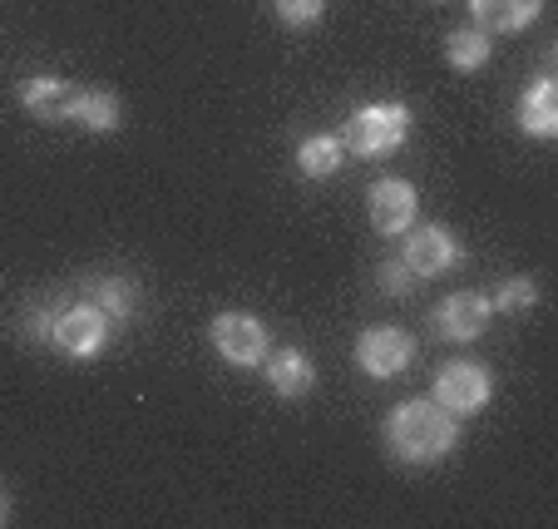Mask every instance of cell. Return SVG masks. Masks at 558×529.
<instances>
[{
    "instance_id": "obj_1",
    "label": "cell",
    "mask_w": 558,
    "mask_h": 529,
    "mask_svg": "<svg viewBox=\"0 0 558 529\" xmlns=\"http://www.w3.org/2000/svg\"><path fill=\"white\" fill-rule=\"evenodd\" d=\"M460 445V416L440 401H405L386 416V450L401 466H435Z\"/></svg>"
},
{
    "instance_id": "obj_2",
    "label": "cell",
    "mask_w": 558,
    "mask_h": 529,
    "mask_svg": "<svg viewBox=\"0 0 558 529\" xmlns=\"http://www.w3.org/2000/svg\"><path fill=\"white\" fill-rule=\"evenodd\" d=\"M405 134H411V109L380 99V105H361L356 115L341 124L337 139L347 154H356V159H380L390 148H401Z\"/></svg>"
},
{
    "instance_id": "obj_3",
    "label": "cell",
    "mask_w": 558,
    "mask_h": 529,
    "mask_svg": "<svg viewBox=\"0 0 558 529\" xmlns=\"http://www.w3.org/2000/svg\"><path fill=\"white\" fill-rule=\"evenodd\" d=\"M109 312L95 308L89 297H80V302H64L60 312H54V327H50V341L64 351V357L74 361H89L99 357V351L109 347Z\"/></svg>"
},
{
    "instance_id": "obj_4",
    "label": "cell",
    "mask_w": 558,
    "mask_h": 529,
    "mask_svg": "<svg viewBox=\"0 0 558 529\" xmlns=\"http://www.w3.org/2000/svg\"><path fill=\"white\" fill-rule=\"evenodd\" d=\"M208 337H213V351H218L228 366H243V371L263 366L267 351H272V332H267V322L253 317V312H218Z\"/></svg>"
},
{
    "instance_id": "obj_5",
    "label": "cell",
    "mask_w": 558,
    "mask_h": 529,
    "mask_svg": "<svg viewBox=\"0 0 558 529\" xmlns=\"http://www.w3.org/2000/svg\"><path fill=\"white\" fill-rule=\"evenodd\" d=\"M489 396H495V376H489L480 361H445L435 371V401L454 416H474L485 411Z\"/></svg>"
},
{
    "instance_id": "obj_6",
    "label": "cell",
    "mask_w": 558,
    "mask_h": 529,
    "mask_svg": "<svg viewBox=\"0 0 558 529\" xmlns=\"http://www.w3.org/2000/svg\"><path fill=\"white\" fill-rule=\"evenodd\" d=\"M401 238H405L401 257H405V267H411L415 277H440V273H450V267L464 263L460 238H454L450 228H440V223H421V228L411 223Z\"/></svg>"
},
{
    "instance_id": "obj_7",
    "label": "cell",
    "mask_w": 558,
    "mask_h": 529,
    "mask_svg": "<svg viewBox=\"0 0 558 529\" xmlns=\"http://www.w3.org/2000/svg\"><path fill=\"white\" fill-rule=\"evenodd\" d=\"M489 317H495V302H489V292H474V287H464V292H450L435 308L430 327L440 341H454V347H464V341L485 337Z\"/></svg>"
},
{
    "instance_id": "obj_8",
    "label": "cell",
    "mask_w": 558,
    "mask_h": 529,
    "mask_svg": "<svg viewBox=\"0 0 558 529\" xmlns=\"http://www.w3.org/2000/svg\"><path fill=\"white\" fill-rule=\"evenodd\" d=\"M356 361L366 376L390 382V376H401L415 361V337L405 327H366L356 337Z\"/></svg>"
},
{
    "instance_id": "obj_9",
    "label": "cell",
    "mask_w": 558,
    "mask_h": 529,
    "mask_svg": "<svg viewBox=\"0 0 558 529\" xmlns=\"http://www.w3.org/2000/svg\"><path fill=\"white\" fill-rule=\"evenodd\" d=\"M366 213H371V228L386 238H401L405 228L415 223L421 213V199H415V183L405 179H376L366 193Z\"/></svg>"
},
{
    "instance_id": "obj_10",
    "label": "cell",
    "mask_w": 558,
    "mask_h": 529,
    "mask_svg": "<svg viewBox=\"0 0 558 529\" xmlns=\"http://www.w3.org/2000/svg\"><path fill=\"white\" fill-rule=\"evenodd\" d=\"M263 371H267V386H272V392L282 396V401H302V396L316 386V366H312V357H306V351H296V347L267 351Z\"/></svg>"
},
{
    "instance_id": "obj_11",
    "label": "cell",
    "mask_w": 558,
    "mask_h": 529,
    "mask_svg": "<svg viewBox=\"0 0 558 529\" xmlns=\"http://www.w3.org/2000/svg\"><path fill=\"white\" fill-rule=\"evenodd\" d=\"M470 11H474V25L485 35H514L538 21L544 0H470Z\"/></svg>"
},
{
    "instance_id": "obj_12",
    "label": "cell",
    "mask_w": 558,
    "mask_h": 529,
    "mask_svg": "<svg viewBox=\"0 0 558 529\" xmlns=\"http://www.w3.org/2000/svg\"><path fill=\"white\" fill-rule=\"evenodd\" d=\"M519 129H524L529 139H554L558 134V85L548 80V74H538L534 85H529V95L519 99Z\"/></svg>"
},
{
    "instance_id": "obj_13",
    "label": "cell",
    "mask_w": 558,
    "mask_h": 529,
    "mask_svg": "<svg viewBox=\"0 0 558 529\" xmlns=\"http://www.w3.org/2000/svg\"><path fill=\"white\" fill-rule=\"evenodd\" d=\"M70 99L74 89L64 80H54V74H35V80L21 85V105L45 124H70Z\"/></svg>"
},
{
    "instance_id": "obj_14",
    "label": "cell",
    "mask_w": 558,
    "mask_h": 529,
    "mask_svg": "<svg viewBox=\"0 0 558 529\" xmlns=\"http://www.w3.org/2000/svg\"><path fill=\"white\" fill-rule=\"evenodd\" d=\"M70 124H85L89 134H114L124 124V105L109 89H74L70 99Z\"/></svg>"
},
{
    "instance_id": "obj_15",
    "label": "cell",
    "mask_w": 558,
    "mask_h": 529,
    "mask_svg": "<svg viewBox=\"0 0 558 529\" xmlns=\"http://www.w3.org/2000/svg\"><path fill=\"white\" fill-rule=\"evenodd\" d=\"M85 297L95 302V308L109 312V322H129L138 312V292L129 277H114V273H99L85 282Z\"/></svg>"
},
{
    "instance_id": "obj_16",
    "label": "cell",
    "mask_w": 558,
    "mask_h": 529,
    "mask_svg": "<svg viewBox=\"0 0 558 529\" xmlns=\"http://www.w3.org/2000/svg\"><path fill=\"white\" fill-rule=\"evenodd\" d=\"M341 164H347V148L337 134H312L296 144V169L306 179H331V173H341Z\"/></svg>"
},
{
    "instance_id": "obj_17",
    "label": "cell",
    "mask_w": 558,
    "mask_h": 529,
    "mask_svg": "<svg viewBox=\"0 0 558 529\" xmlns=\"http://www.w3.org/2000/svg\"><path fill=\"white\" fill-rule=\"evenodd\" d=\"M489 35L480 31V25H464V31H450V40H445V55H450V64L460 74H474V70H485L489 64Z\"/></svg>"
},
{
    "instance_id": "obj_18",
    "label": "cell",
    "mask_w": 558,
    "mask_h": 529,
    "mask_svg": "<svg viewBox=\"0 0 558 529\" xmlns=\"http://www.w3.org/2000/svg\"><path fill=\"white\" fill-rule=\"evenodd\" d=\"M489 302H495V312H529L538 302V282H534V277H509V282L499 287Z\"/></svg>"
},
{
    "instance_id": "obj_19",
    "label": "cell",
    "mask_w": 558,
    "mask_h": 529,
    "mask_svg": "<svg viewBox=\"0 0 558 529\" xmlns=\"http://www.w3.org/2000/svg\"><path fill=\"white\" fill-rule=\"evenodd\" d=\"M327 0H277V21L292 25V31H306V25L322 21Z\"/></svg>"
},
{
    "instance_id": "obj_20",
    "label": "cell",
    "mask_w": 558,
    "mask_h": 529,
    "mask_svg": "<svg viewBox=\"0 0 558 529\" xmlns=\"http://www.w3.org/2000/svg\"><path fill=\"white\" fill-rule=\"evenodd\" d=\"M415 282H421V277L405 267V257H390V263H380V292H386V297L415 292Z\"/></svg>"
},
{
    "instance_id": "obj_21",
    "label": "cell",
    "mask_w": 558,
    "mask_h": 529,
    "mask_svg": "<svg viewBox=\"0 0 558 529\" xmlns=\"http://www.w3.org/2000/svg\"><path fill=\"white\" fill-rule=\"evenodd\" d=\"M5 515H11V500H5V490H0V525H5Z\"/></svg>"
}]
</instances>
